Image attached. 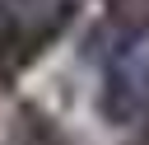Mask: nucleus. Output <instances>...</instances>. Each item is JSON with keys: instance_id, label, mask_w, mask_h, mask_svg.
<instances>
[{"instance_id": "f257e3e1", "label": "nucleus", "mask_w": 149, "mask_h": 145, "mask_svg": "<svg viewBox=\"0 0 149 145\" xmlns=\"http://www.w3.org/2000/svg\"><path fill=\"white\" fill-rule=\"evenodd\" d=\"M70 14V0H0V89H9L14 75H23L47 51Z\"/></svg>"}, {"instance_id": "f03ea898", "label": "nucleus", "mask_w": 149, "mask_h": 145, "mask_svg": "<svg viewBox=\"0 0 149 145\" xmlns=\"http://www.w3.org/2000/svg\"><path fill=\"white\" fill-rule=\"evenodd\" d=\"M149 108V47L140 33H116L102 56L98 117L107 126H130Z\"/></svg>"}, {"instance_id": "7ed1b4c3", "label": "nucleus", "mask_w": 149, "mask_h": 145, "mask_svg": "<svg viewBox=\"0 0 149 145\" xmlns=\"http://www.w3.org/2000/svg\"><path fill=\"white\" fill-rule=\"evenodd\" d=\"M5 145H70V136L42 112V108H33V103H23L19 112H14V122H9V136H5Z\"/></svg>"}, {"instance_id": "20e7f679", "label": "nucleus", "mask_w": 149, "mask_h": 145, "mask_svg": "<svg viewBox=\"0 0 149 145\" xmlns=\"http://www.w3.org/2000/svg\"><path fill=\"white\" fill-rule=\"evenodd\" d=\"M140 122H144V145H149V108H144V117H140Z\"/></svg>"}]
</instances>
